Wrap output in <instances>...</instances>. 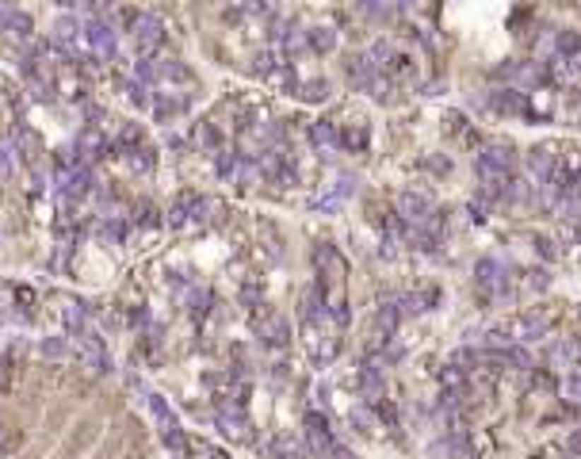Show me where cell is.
Wrapping results in <instances>:
<instances>
[{
  "instance_id": "cell-1",
  "label": "cell",
  "mask_w": 581,
  "mask_h": 459,
  "mask_svg": "<svg viewBox=\"0 0 581 459\" xmlns=\"http://www.w3.org/2000/svg\"><path fill=\"white\" fill-rule=\"evenodd\" d=\"M348 77L356 88L375 92V100H382V88H390V84H382V69L371 62V54H360V58L348 62Z\"/></svg>"
},
{
  "instance_id": "cell-2",
  "label": "cell",
  "mask_w": 581,
  "mask_h": 459,
  "mask_svg": "<svg viewBox=\"0 0 581 459\" xmlns=\"http://www.w3.org/2000/svg\"><path fill=\"white\" fill-rule=\"evenodd\" d=\"M524 165H528V176H532V180H536L539 188H547V184L558 176V153H555V146H536V149L528 153V161H524Z\"/></svg>"
},
{
  "instance_id": "cell-3",
  "label": "cell",
  "mask_w": 581,
  "mask_h": 459,
  "mask_svg": "<svg viewBox=\"0 0 581 459\" xmlns=\"http://www.w3.org/2000/svg\"><path fill=\"white\" fill-rule=\"evenodd\" d=\"M474 276H478V291L482 295H490V298L509 295V276H505V268L498 265V260H478Z\"/></svg>"
},
{
  "instance_id": "cell-4",
  "label": "cell",
  "mask_w": 581,
  "mask_h": 459,
  "mask_svg": "<svg viewBox=\"0 0 581 459\" xmlns=\"http://www.w3.org/2000/svg\"><path fill=\"white\" fill-rule=\"evenodd\" d=\"M58 184H61V199H69V203L84 199V195L92 192V173H88V165L61 168V173H58Z\"/></svg>"
},
{
  "instance_id": "cell-5",
  "label": "cell",
  "mask_w": 581,
  "mask_h": 459,
  "mask_svg": "<svg viewBox=\"0 0 581 459\" xmlns=\"http://www.w3.org/2000/svg\"><path fill=\"white\" fill-rule=\"evenodd\" d=\"M130 39H134L138 54H153L157 46H161V39H165V27H161L157 16H138V23L130 27Z\"/></svg>"
},
{
  "instance_id": "cell-6",
  "label": "cell",
  "mask_w": 581,
  "mask_h": 459,
  "mask_svg": "<svg viewBox=\"0 0 581 459\" xmlns=\"http://www.w3.org/2000/svg\"><path fill=\"white\" fill-rule=\"evenodd\" d=\"M252 330H257V337L264 344H276V349H283L290 341V325H287V318H279V314H257Z\"/></svg>"
},
{
  "instance_id": "cell-7",
  "label": "cell",
  "mask_w": 581,
  "mask_h": 459,
  "mask_svg": "<svg viewBox=\"0 0 581 459\" xmlns=\"http://www.w3.org/2000/svg\"><path fill=\"white\" fill-rule=\"evenodd\" d=\"M398 214L406 222H417V226H425V222H433V199L421 192H401L398 195Z\"/></svg>"
},
{
  "instance_id": "cell-8",
  "label": "cell",
  "mask_w": 581,
  "mask_h": 459,
  "mask_svg": "<svg viewBox=\"0 0 581 459\" xmlns=\"http://www.w3.org/2000/svg\"><path fill=\"white\" fill-rule=\"evenodd\" d=\"M306 444H310V452L317 455H329L333 452V433H329V421L322 414H306Z\"/></svg>"
},
{
  "instance_id": "cell-9",
  "label": "cell",
  "mask_w": 581,
  "mask_h": 459,
  "mask_svg": "<svg viewBox=\"0 0 581 459\" xmlns=\"http://www.w3.org/2000/svg\"><path fill=\"white\" fill-rule=\"evenodd\" d=\"M360 395L368 402H382L387 395V376H382V360H368L360 371Z\"/></svg>"
},
{
  "instance_id": "cell-10",
  "label": "cell",
  "mask_w": 581,
  "mask_h": 459,
  "mask_svg": "<svg viewBox=\"0 0 581 459\" xmlns=\"http://www.w3.org/2000/svg\"><path fill=\"white\" fill-rule=\"evenodd\" d=\"M84 39H88V46L100 54V58H115V31H111L104 20L84 23Z\"/></svg>"
},
{
  "instance_id": "cell-11",
  "label": "cell",
  "mask_w": 581,
  "mask_h": 459,
  "mask_svg": "<svg viewBox=\"0 0 581 459\" xmlns=\"http://www.w3.org/2000/svg\"><path fill=\"white\" fill-rule=\"evenodd\" d=\"M547 325H551L547 318H543L539 310H532V314L512 318V322H509V333L524 344V341H536V337H543V333H547Z\"/></svg>"
},
{
  "instance_id": "cell-12",
  "label": "cell",
  "mask_w": 581,
  "mask_h": 459,
  "mask_svg": "<svg viewBox=\"0 0 581 459\" xmlns=\"http://www.w3.org/2000/svg\"><path fill=\"white\" fill-rule=\"evenodd\" d=\"M218 429L226 433L230 440H249V417H245V409H237V406H222V414H218Z\"/></svg>"
},
{
  "instance_id": "cell-13",
  "label": "cell",
  "mask_w": 581,
  "mask_h": 459,
  "mask_svg": "<svg viewBox=\"0 0 581 459\" xmlns=\"http://www.w3.org/2000/svg\"><path fill=\"white\" fill-rule=\"evenodd\" d=\"M81 352H84V364H88L92 371H100V376H107L111 371V360H107V349H104V341H100L96 333H88V337H81Z\"/></svg>"
},
{
  "instance_id": "cell-14",
  "label": "cell",
  "mask_w": 581,
  "mask_h": 459,
  "mask_svg": "<svg viewBox=\"0 0 581 459\" xmlns=\"http://www.w3.org/2000/svg\"><path fill=\"white\" fill-rule=\"evenodd\" d=\"M61 322H65V330H69L73 337H88V306L77 303V298H69V303L61 306Z\"/></svg>"
},
{
  "instance_id": "cell-15",
  "label": "cell",
  "mask_w": 581,
  "mask_h": 459,
  "mask_svg": "<svg viewBox=\"0 0 581 459\" xmlns=\"http://www.w3.org/2000/svg\"><path fill=\"white\" fill-rule=\"evenodd\" d=\"M77 157H81V165H88V161H96L100 153H104V138H100V130L96 127H88V130H81V138H77Z\"/></svg>"
},
{
  "instance_id": "cell-16",
  "label": "cell",
  "mask_w": 581,
  "mask_h": 459,
  "mask_svg": "<svg viewBox=\"0 0 581 459\" xmlns=\"http://www.w3.org/2000/svg\"><path fill=\"white\" fill-rule=\"evenodd\" d=\"M12 153L35 161V157H39V134H35V130H27V127H16L12 130Z\"/></svg>"
},
{
  "instance_id": "cell-17",
  "label": "cell",
  "mask_w": 581,
  "mask_h": 459,
  "mask_svg": "<svg viewBox=\"0 0 581 459\" xmlns=\"http://www.w3.org/2000/svg\"><path fill=\"white\" fill-rule=\"evenodd\" d=\"M77 35H81V23L73 20V16H58V23H54V42H58L65 54H73V42H77Z\"/></svg>"
},
{
  "instance_id": "cell-18",
  "label": "cell",
  "mask_w": 581,
  "mask_h": 459,
  "mask_svg": "<svg viewBox=\"0 0 581 459\" xmlns=\"http://www.w3.org/2000/svg\"><path fill=\"white\" fill-rule=\"evenodd\" d=\"M306 42H310L314 54H329L336 46V31L333 27H310V31H306Z\"/></svg>"
},
{
  "instance_id": "cell-19",
  "label": "cell",
  "mask_w": 581,
  "mask_h": 459,
  "mask_svg": "<svg viewBox=\"0 0 581 459\" xmlns=\"http://www.w3.org/2000/svg\"><path fill=\"white\" fill-rule=\"evenodd\" d=\"M184 108H187V100H180V96H165V92L153 100V115L161 119V123H168L172 115H180Z\"/></svg>"
},
{
  "instance_id": "cell-20",
  "label": "cell",
  "mask_w": 581,
  "mask_h": 459,
  "mask_svg": "<svg viewBox=\"0 0 581 459\" xmlns=\"http://www.w3.org/2000/svg\"><path fill=\"white\" fill-rule=\"evenodd\" d=\"M146 406H149V414H153V421H157V425H161V433H165V429H172V425H176L172 409H168V402H165L161 395H149V398H146Z\"/></svg>"
},
{
  "instance_id": "cell-21",
  "label": "cell",
  "mask_w": 581,
  "mask_h": 459,
  "mask_svg": "<svg viewBox=\"0 0 581 459\" xmlns=\"http://www.w3.org/2000/svg\"><path fill=\"white\" fill-rule=\"evenodd\" d=\"M195 142H199L203 149H211V153H222V130L214 123H199V130H195Z\"/></svg>"
},
{
  "instance_id": "cell-22",
  "label": "cell",
  "mask_w": 581,
  "mask_h": 459,
  "mask_svg": "<svg viewBox=\"0 0 581 459\" xmlns=\"http://www.w3.org/2000/svg\"><path fill=\"white\" fill-rule=\"evenodd\" d=\"M153 149L149 146H138V149H127V165L134 168V173H149V168H153Z\"/></svg>"
},
{
  "instance_id": "cell-23",
  "label": "cell",
  "mask_w": 581,
  "mask_h": 459,
  "mask_svg": "<svg viewBox=\"0 0 581 459\" xmlns=\"http://www.w3.org/2000/svg\"><path fill=\"white\" fill-rule=\"evenodd\" d=\"M310 138H314V146H317V149H333L336 142H341V138H336V127H333V123H314Z\"/></svg>"
},
{
  "instance_id": "cell-24",
  "label": "cell",
  "mask_w": 581,
  "mask_h": 459,
  "mask_svg": "<svg viewBox=\"0 0 581 459\" xmlns=\"http://www.w3.org/2000/svg\"><path fill=\"white\" fill-rule=\"evenodd\" d=\"M271 455L276 459H298L303 455V444H295L290 436H276L271 440Z\"/></svg>"
},
{
  "instance_id": "cell-25",
  "label": "cell",
  "mask_w": 581,
  "mask_h": 459,
  "mask_svg": "<svg viewBox=\"0 0 581 459\" xmlns=\"http://www.w3.org/2000/svg\"><path fill=\"white\" fill-rule=\"evenodd\" d=\"M39 352L46 356V360H65L69 344H65V337H46V341L39 344Z\"/></svg>"
},
{
  "instance_id": "cell-26",
  "label": "cell",
  "mask_w": 581,
  "mask_h": 459,
  "mask_svg": "<svg viewBox=\"0 0 581 459\" xmlns=\"http://www.w3.org/2000/svg\"><path fill=\"white\" fill-rule=\"evenodd\" d=\"M493 104H498L501 111H520L524 100H520L517 88H501V92H493Z\"/></svg>"
},
{
  "instance_id": "cell-27",
  "label": "cell",
  "mask_w": 581,
  "mask_h": 459,
  "mask_svg": "<svg viewBox=\"0 0 581 459\" xmlns=\"http://www.w3.org/2000/svg\"><path fill=\"white\" fill-rule=\"evenodd\" d=\"M187 306H192V314H207L211 310V291H207V287L187 291Z\"/></svg>"
},
{
  "instance_id": "cell-28",
  "label": "cell",
  "mask_w": 581,
  "mask_h": 459,
  "mask_svg": "<svg viewBox=\"0 0 581 459\" xmlns=\"http://www.w3.org/2000/svg\"><path fill=\"white\" fill-rule=\"evenodd\" d=\"M161 436H165V448H168V452H176V455H184V452H187V436H184L176 425H172V429H165Z\"/></svg>"
},
{
  "instance_id": "cell-29",
  "label": "cell",
  "mask_w": 581,
  "mask_h": 459,
  "mask_svg": "<svg viewBox=\"0 0 581 459\" xmlns=\"http://www.w3.org/2000/svg\"><path fill=\"white\" fill-rule=\"evenodd\" d=\"M394 325H398V306L382 303L379 306V330H387V337H390V333H394Z\"/></svg>"
},
{
  "instance_id": "cell-30",
  "label": "cell",
  "mask_w": 581,
  "mask_h": 459,
  "mask_svg": "<svg viewBox=\"0 0 581 459\" xmlns=\"http://www.w3.org/2000/svg\"><path fill=\"white\" fill-rule=\"evenodd\" d=\"M558 54H577L581 50V35L577 31H558Z\"/></svg>"
},
{
  "instance_id": "cell-31",
  "label": "cell",
  "mask_w": 581,
  "mask_h": 459,
  "mask_svg": "<svg viewBox=\"0 0 581 459\" xmlns=\"http://www.w3.org/2000/svg\"><path fill=\"white\" fill-rule=\"evenodd\" d=\"M127 92H130V104H134V108H153V100H149V92H146V84H138V81H130V84H127Z\"/></svg>"
},
{
  "instance_id": "cell-32",
  "label": "cell",
  "mask_w": 581,
  "mask_h": 459,
  "mask_svg": "<svg viewBox=\"0 0 581 459\" xmlns=\"http://www.w3.org/2000/svg\"><path fill=\"white\" fill-rule=\"evenodd\" d=\"M329 96V81H310V84H303V100H325Z\"/></svg>"
},
{
  "instance_id": "cell-33",
  "label": "cell",
  "mask_w": 581,
  "mask_h": 459,
  "mask_svg": "<svg viewBox=\"0 0 581 459\" xmlns=\"http://www.w3.org/2000/svg\"><path fill=\"white\" fill-rule=\"evenodd\" d=\"M252 69L264 73V77H271V73H276V54H271V50H260L257 58H252Z\"/></svg>"
},
{
  "instance_id": "cell-34",
  "label": "cell",
  "mask_w": 581,
  "mask_h": 459,
  "mask_svg": "<svg viewBox=\"0 0 581 459\" xmlns=\"http://www.w3.org/2000/svg\"><path fill=\"white\" fill-rule=\"evenodd\" d=\"M505 360H509V364H517L520 371H528V368H532V356H528V349H524V344H512V349L505 352Z\"/></svg>"
},
{
  "instance_id": "cell-35",
  "label": "cell",
  "mask_w": 581,
  "mask_h": 459,
  "mask_svg": "<svg viewBox=\"0 0 581 459\" xmlns=\"http://www.w3.org/2000/svg\"><path fill=\"white\" fill-rule=\"evenodd\" d=\"M123 222H115V219H107L104 222V226H100V238H104V241H119V238H123Z\"/></svg>"
},
{
  "instance_id": "cell-36",
  "label": "cell",
  "mask_w": 581,
  "mask_h": 459,
  "mask_svg": "<svg viewBox=\"0 0 581 459\" xmlns=\"http://www.w3.org/2000/svg\"><path fill=\"white\" fill-rule=\"evenodd\" d=\"M12 168H16V157H12V146H0V180H8L12 176Z\"/></svg>"
},
{
  "instance_id": "cell-37",
  "label": "cell",
  "mask_w": 581,
  "mask_h": 459,
  "mask_svg": "<svg viewBox=\"0 0 581 459\" xmlns=\"http://www.w3.org/2000/svg\"><path fill=\"white\" fill-rule=\"evenodd\" d=\"M260 298H264V291H260L257 284H245V287H241V303H245V306H260Z\"/></svg>"
},
{
  "instance_id": "cell-38",
  "label": "cell",
  "mask_w": 581,
  "mask_h": 459,
  "mask_svg": "<svg viewBox=\"0 0 581 459\" xmlns=\"http://www.w3.org/2000/svg\"><path fill=\"white\" fill-rule=\"evenodd\" d=\"M157 222H161V219H157V211L149 207V203H142V207H138V226H157Z\"/></svg>"
},
{
  "instance_id": "cell-39",
  "label": "cell",
  "mask_w": 581,
  "mask_h": 459,
  "mask_svg": "<svg viewBox=\"0 0 581 459\" xmlns=\"http://www.w3.org/2000/svg\"><path fill=\"white\" fill-rule=\"evenodd\" d=\"M566 395L581 402V371H570L566 376Z\"/></svg>"
},
{
  "instance_id": "cell-40",
  "label": "cell",
  "mask_w": 581,
  "mask_h": 459,
  "mask_svg": "<svg viewBox=\"0 0 581 459\" xmlns=\"http://www.w3.org/2000/svg\"><path fill=\"white\" fill-rule=\"evenodd\" d=\"M536 252H543L547 260H555V249H551V241H547V238H539V241H536Z\"/></svg>"
},
{
  "instance_id": "cell-41",
  "label": "cell",
  "mask_w": 581,
  "mask_h": 459,
  "mask_svg": "<svg viewBox=\"0 0 581 459\" xmlns=\"http://www.w3.org/2000/svg\"><path fill=\"white\" fill-rule=\"evenodd\" d=\"M329 459H352V452H348V448H333Z\"/></svg>"
},
{
  "instance_id": "cell-42",
  "label": "cell",
  "mask_w": 581,
  "mask_h": 459,
  "mask_svg": "<svg viewBox=\"0 0 581 459\" xmlns=\"http://www.w3.org/2000/svg\"><path fill=\"white\" fill-rule=\"evenodd\" d=\"M570 448H574V452H581V433H574V436H570Z\"/></svg>"
}]
</instances>
